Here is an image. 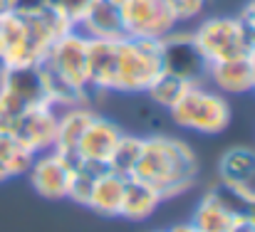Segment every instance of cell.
<instances>
[{
  "mask_svg": "<svg viewBox=\"0 0 255 232\" xmlns=\"http://www.w3.org/2000/svg\"><path fill=\"white\" fill-rule=\"evenodd\" d=\"M241 17H243L246 22H251V25H255V0H248V2H246V7H243Z\"/></svg>",
  "mask_w": 255,
  "mask_h": 232,
  "instance_id": "28",
  "label": "cell"
},
{
  "mask_svg": "<svg viewBox=\"0 0 255 232\" xmlns=\"http://www.w3.org/2000/svg\"><path fill=\"white\" fill-rule=\"evenodd\" d=\"M40 65H45L55 75L67 79L77 89L92 94L89 89V37L82 35L80 30H67L65 35H60L50 45Z\"/></svg>",
  "mask_w": 255,
  "mask_h": 232,
  "instance_id": "6",
  "label": "cell"
},
{
  "mask_svg": "<svg viewBox=\"0 0 255 232\" xmlns=\"http://www.w3.org/2000/svg\"><path fill=\"white\" fill-rule=\"evenodd\" d=\"M89 40H122L124 35V15L122 7H114L104 0H97L94 7L89 10L82 25L77 27Z\"/></svg>",
  "mask_w": 255,
  "mask_h": 232,
  "instance_id": "17",
  "label": "cell"
},
{
  "mask_svg": "<svg viewBox=\"0 0 255 232\" xmlns=\"http://www.w3.org/2000/svg\"><path fill=\"white\" fill-rule=\"evenodd\" d=\"M161 72V50L159 42L122 37L117 45V77L114 91L141 94Z\"/></svg>",
  "mask_w": 255,
  "mask_h": 232,
  "instance_id": "3",
  "label": "cell"
},
{
  "mask_svg": "<svg viewBox=\"0 0 255 232\" xmlns=\"http://www.w3.org/2000/svg\"><path fill=\"white\" fill-rule=\"evenodd\" d=\"M169 114L173 124H178L181 129L203 136H216L226 131L233 116L228 96H223L221 91H216L203 81L191 84L183 91V96L169 109Z\"/></svg>",
  "mask_w": 255,
  "mask_h": 232,
  "instance_id": "2",
  "label": "cell"
},
{
  "mask_svg": "<svg viewBox=\"0 0 255 232\" xmlns=\"http://www.w3.org/2000/svg\"><path fill=\"white\" fill-rule=\"evenodd\" d=\"M104 2H109V5H114V7H124L129 0H104Z\"/></svg>",
  "mask_w": 255,
  "mask_h": 232,
  "instance_id": "31",
  "label": "cell"
},
{
  "mask_svg": "<svg viewBox=\"0 0 255 232\" xmlns=\"http://www.w3.org/2000/svg\"><path fill=\"white\" fill-rule=\"evenodd\" d=\"M97 114L92 109H87V104H77V106H67L57 111V141H55V151L62 155L72 170L82 163L80 155L75 154L80 136L85 134V129L92 124Z\"/></svg>",
  "mask_w": 255,
  "mask_h": 232,
  "instance_id": "12",
  "label": "cell"
},
{
  "mask_svg": "<svg viewBox=\"0 0 255 232\" xmlns=\"http://www.w3.org/2000/svg\"><path fill=\"white\" fill-rule=\"evenodd\" d=\"M25 175L30 178V185L40 198H45V200H67L70 183H72V165L55 149L35 155Z\"/></svg>",
  "mask_w": 255,
  "mask_h": 232,
  "instance_id": "9",
  "label": "cell"
},
{
  "mask_svg": "<svg viewBox=\"0 0 255 232\" xmlns=\"http://www.w3.org/2000/svg\"><path fill=\"white\" fill-rule=\"evenodd\" d=\"M52 5V0H7L5 10L15 12V15H22V17H32L42 10H47Z\"/></svg>",
  "mask_w": 255,
  "mask_h": 232,
  "instance_id": "26",
  "label": "cell"
},
{
  "mask_svg": "<svg viewBox=\"0 0 255 232\" xmlns=\"http://www.w3.org/2000/svg\"><path fill=\"white\" fill-rule=\"evenodd\" d=\"M253 91H255V89H253Z\"/></svg>",
  "mask_w": 255,
  "mask_h": 232,
  "instance_id": "32",
  "label": "cell"
},
{
  "mask_svg": "<svg viewBox=\"0 0 255 232\" xmlns=\"http://www.w3.org/2000/svg\"><path fill=\"white\" fill-rule=\"evenodd\" d=\"M0 89L12 94L25 106L47 104L40 65H22V67H0Z\"/></svg>",
  "mask_w": 255,
  "mask_h": 232,
  "instance_id": "13",
  "label": "cell"
},
{
  "mask_svg": "<svg viewBox=\"0 0 255 232\" xmlns=\"http://www.w3.org/2000/svg\"><path fill=\"white\" fill-rule=\"evenodd\" d=\"M40 72H42V86H45V101H47L50 106H55L57 111H60V109H67V106L85 104L87 99H89L87 91L77 89L75 84H70L67 79L55 75V72L47 70L45 65H40Z\"/></svg>",
  "mask_w": 255,
  "mask_h": 232,
  "instance_id": "20",
  "label": "cell"
},
{
  "mask_svg": "<svg viewBox=\"0 0 255 232\" xmlns=\"http://www.w3.org/2000/svg\"><path fill=\"white\" fill-rule=\"evenodd\" d=\"M193 40L206 57L208 65L213 62H226L236 60L251 52V40H248V25L241 15H221V17H208L203 20L193 32Z\"/></svg>",
  "mask_w": 255,
  "mask_h": 232,
  "instance_id": "4",
  "label": "cell"
},
{
  "mask_svg": "<svg viewBox=\"0 0 255 232\" xmlns=\"http://www.w3.org/2000/svg\"><path fill=\"white\" fill-rule=\"evenodd\" d=\"M122 134L124 131L114 121H109L104 116H94L92 124L85 129V134L80 136L75 154L80 155L82 163H92V165L107 168L109 158H112L119 139H122Z\"/></svg>",
  "mask_w": 255,
  "mask_h": 232,
  "instance_id": "10",
  "label": "cell"
},
{
  "mask_svg": "<svg viewBox=\"0 0 255 232\" xmlns=\"http://www.w3.org/2000/svg\"><path fill=\"white\" fill-rule=\"evenodd\" d=\"M171 5L178 15V22H186V20H193L203 12L208 0H171Z\"/></svg>",
  "mask_w": 255,
  "mask_h": 232,
  "instance_id": "27",
  "label": "cell"
},
{
  "mask_svg": "<svg viewBox=\"0 0 255 232\" xmlns=\"http://www.w3.org/2000/svg\"><path fill=\"white\" fill-rule=\"evenodd\" d=\"M191 86V81H186V79L176 77V75H171V72H166V70H161L156 77H154V81L146 86V96L156 104V106H161V109H166L169 111L171 106L183 96V91Z\"/></svg>",
  "mask_w": 255,
  "mask_h": 232,
  "instance_id": "22",
  "label": "cell"
},
{
  "mask_svg": "<svg viewBox=\"0 0 255 232\" xmlns=\"http://www.w3.org/2000/svg\"><path fill=\"white\" fill-rule=\"evenodd\" d=\"M198 175V160L191 146L171 136H146L131 173L134 180L156 190L164 200L186 193Z\"/></svg>",
  "mask_w": 255,
  "mask_h": 232,
  "instance_id": "1",
  "label": "cell"
},
{
  "mask_svg": "<svg viewBox=\"0 0 255 232\" xmlns=\"http://www.w3.org/2000/svg\"><path fill=\"white\" fill-rule=\"evenodd\" d=\"M10 136L32 155L52 151L57 141V109L50 104H35L25 109L15 121Z\"/></svg>",
  "mask_w": 255,
  "mask_h": 232,
  "instance_id": "8",
  "label": "cell"
},
{
  "mask_svg": "<svg viewBox=\"0 0 255 232\" xmlns=\"http://www.w3.org/2000/svg\"><path fill=\"white\" fill-rule=\"evenodd\" d=\"M119 40H89V89L114 91Z\"/></svg>",
  "mask_w": 255,
  "mask_h": 232,
  "instance_id": "15",
  "label": "cell"
},
{
  "mask_svg": "<svg viewBox=\"0 0 255 232\" xmlns=\"http://www.w3.org/2000/svg\"><path fill=\"white\" fill-rule=\"evenodd\" d=\"M124 188H127V178L109 170V168H104L99 173L94 188H92L87 208L94 210L102 218H119L122 200H124Z\"/></svg>",
  "mask_w": 255,
  "mask_h": 232,
  "instance_id": "16",
  "label": "cell"
},
{
  "mask_svg": "<svg viewBox=\"0 0 255 232\" xmlns=\"http://www.w3.org/2000/svg\"><path fill=\"white\" fill-rule=\"evenodd\" d=\"M141 141L144 136H131V134H122L114 154L109 158V170L124 175V178H131L134 168H136V160H139V154H141Z\"/></svg>",
  "mask_w": 255,
  "mask_h": 232,
  "instance_id": "23",
  "label": "cell"
},
{
  "mask_svg": "<svg viewBox=\"0 0 255 232\" xmlns=\"http://www.w3.org/2000/svg\"><path fill=\"white\" fill-rule=\"evenodd\" d=\"M164 203V198L151 190L149 185L134 180V178H127V188H124V200H122V210H119V218L124 220H131V223H141V220H149L159 205Z\"/></svg>",
  "mask_w": 255,
  "mask_h": 232,
  "instance_id": "19",
  "label": "cell"
},
{
  "mask_svg": "<svg viewBox=\"0 0 255 232\" xmlns=\"http://www.w3.org/2000/svg\"><path fill=\"white\" fill-rule=\"evenodd\" d=\"M188 223L196 228V232H233L236 210L213 188V190H208L201 198V203L196 205V210H193Z\"/></svg>",
  "mask_w": 255,
  "mask_h": 232,
  "instance_id": "14",
  "label": "cell"
},
{
  "mask_svg": "<svg viewBox=\"0 0 255 232\" xmlns=\"http://www.w3.org/2000/svg\"><path fill=\"white\" fill-rule=\"evenodd\" d=\"M32 158L35 155L25 146H20L12 136L0 134V183H5L10 178H17V175H25Z\"/></svg>",
  "mask_w": 255,
  "mask_h": 232,
  "instance_id": "21",
  "label": "cell"
},
{
  "mask_svg": "<svg viewBox=\"0 0 255 232\" xmlns=\"http://www.w3.org/2000/svg\"><path fill=\"white\" fill-rule=\"evenodd\" d=\"M218 175L223 185L233 188H251L255 180V149L233 146L221 155Z\"/></svg>",
  "mask_w": 255,
  "mask_h": 232,
  "instance_id": "18",
  "label": "cell"
},
{
  "mask_svg": "<svg viewBox=\"0 0 255 232\" xmlns=\"http://www.w3.org/2000/svg\"><path fill=\"white\" fill-rule=\"evenodd\" d=\"M104 168L99 165H92V163H80L75 170H72V183H70V195L67 200H75L80 205H87L89 203V195H92V188L99 178Z\"/></svg>",
  "mask_w": 255,
  "mask_h": 232,
  "instance_id": "24",
  "label": "cell"
},
{
  "mask_svg": "<svg viewBox=\"0 0 255 232\" xmlns=\"http://www.w3.org/2000/svg\"><path fill=\"white\" fill-rule=\"evenodd\" d=\"M159 50H161V70L186 79L191 84L206 81L208 62L201 55V50H198V45H196L191 32L173 30L169 37H164L159 42Z\"/></svg>",
  "mask_w": 255,
  "mask_h": 232,
  "instance_id": "7",
  "label": "cell"
},
{
  "mask_svg": "<svg viewBox=\"0 0 255 232\" xmlns=\"http://www.w3.org/2000/svg\"><path fill=\"white\" fill-rule=\"evenodd\" d=\"M97 0H52V7L67 20L70 27H80L82 20L89 15V10L94 7Z\"/></svg>",
  "mask_w": 255,
  "mask_h": 232,
  "instance_id": "25",
  "label": "cell"
},
{
  "mask_svg": "<svg viewBox=\"0 0 255 232\" xmlns=\"http://www.w3.org/2000/svg\"><path fill=\"white\" fill-rule=\"evenodd\" d=\"M248 25V40H251V52L255 55V25H251V22H246Z\"/></svg>",
  "mask_w": 255,
  "mask_h": 232,
  "instance_id": "30",
  "label": "cell"
},
{
  "mask_svg": "<svg viewBox=\"0 0 255 232\" xmlns=\"http://www.w3.org/2000/svg\"><path fill=\"white\" fill-rule=\"evenodd\" d=\"M206 81L223 96H238L255 89V55H243L226 62L208 65Z\"/></svg>",
  "mask_w": 255,
  "mask_h": 232,
  "instance_id": "11",
  "label": "cell"
},
{
  "mask_svg": "<svg viewBox=\"0 0 255 232\" xmlns=\"http://www.w3.org/2000/svg\"><path fill=\"white\" fill-rule=\"evenodd\" d=\"M166 232H196V228H193L191 223H181V225H173V228Z\"/></svg>",
  "mask_w": 255,
  "mask_h": 232,
  "instance_id": "29",
  "label": "cell"
},
{
  "mask_svg": "<svg viewBox=\"0 0 255 232\" xmlns=\"http://www.w3.org/2000/svg\"><path fill=\"white\" fill-rule=\"evenodd\" d=\"M124 35L134 40L161 42L178 27V15L171 0H129L122 7Z\"/></svg>",
  "mask_w": 255,
  "mask_h": 232,
  "instance_id": "5",
  "label": "cell"
}]
</instances>
